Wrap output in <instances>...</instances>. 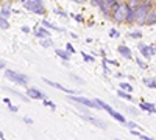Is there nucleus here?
Masks as SVG:
<instances>
[{"label":"nucleus","mask_w":156,"mask_h":140,"mask_svg":"<svg viewBox=\"0 0 156 140\" xmlns=\"http://www.w3.org/2000/svg\"><path fill=\"white\" fill-rule=\"evenodd\" d=\"M131 9H133V8H129V5H128L126 2H119V3H117V5L114 6L111 17H112V20H114V22L126 23L128 16H129V12H131Z\"/></svg>","instance_id":"f257e3e1"},{"label":"nucleus","mask_w":156,"mask_h":140,"mask_svg":"<svg viewBox=\"0 0 156 140\" xmlns=\"http://www.w3.org/2000/svg\"><path fill=\"white\" fill-rule=\"evenodd\" d=\"M153 8H154V3L151 2V0H148V2H144L139 8H136V9H134V12H136V22H134V23H137V25H144L145 20H147L148 12H150Z\"/></svg>","instance_id":"f03ea898"},{"label":"nucleus","mask_w":156,"mask_h":140,"mask_svg":"<svg viewBox=\"0 0 156 140\" xmlns=\"http://www.w3.org/2000/svg\"><path fill=\"white\" fill-rule=\"evenodd\" d=\"M23 8L30 12H33V14H37V16L45 14V6H44L42 0H25Z\"/></svg>","instance_id":"7ed1b4c3"},{"label":"nucleus","mask_w":156,"mask_h":140,"mask_svg":"<svg viewBox=\"0 0 156 140\" xmlns=\"http://www.w3.org/2000/svg\"><path fill=\"white\" fill-rule=\"evenodd\" d=\"M5 76L8 80H11L12 83L19 84V86H27L28 84V78L23 73H19V72H14V70H5Z\"/></svg>","instance_id":"20e7f679"},{"label":"nucleus","mask_w":156,"mask_h":140,"mask_svg":"<svg viewBox=\"0 0 156 140\" xmlns=\"http://www.w3.org/2000/svg\"><path fill=\"white\" fill-rule=\"evenodd\" d=\"M95 103H97V104L100 106V109H103V111H106V112L109 114V115H111L112 118H115L117 121H120V123H125V121H126V120H125V117L122 115V114H119V112H115V111H114V109H112V108H111L109 104H106V103H105V101H101V100L95 98Z\"/></svg>","instance_id":"39448f33"},{"label":"nucleus","mask_w":156,"mask_h":140,"mask_svg":"<svg viewBox=\"0 0 156 140\" xmlns=\"http://www.w3.org/2000/svg\"><path fill=\"white\" fill-rule=\"evenodd\" d=\"M119 2H120V0H101L98 8H100V11L103 12V16H105V17H111L114 6L119 3Z\"/></svg>","instance_id":"423d86ee"},{"label":"nucleus","mask_w":156,"mask_h":140,"mask_svg":"<svg viewBox=\"0 0 156 140\" xmlns=\"http://www.w3.org/2000/svg\"><path fill=\"white\" fill-rule=\"evenodd\" d=\"M69 100L72 103H76V104H83L86 108H90V109H100V106L95 103V100H89V98H84V97H75V95H69Z\"/></svg>","instance_id":"0eeeda50"},{"label":"nucleus","mask_w":156,"mask_h":140,"mask_svg":"<svg viewBox=\"0 0 156 140\" xmlns=\"http://www.w3.org/2000/svg\"><path fill=\"white\" fill-rule=\"evenodd\" d=\"M137 47H139V52H140V55L144 56V58H151L153 55H156V45H144L142 42H139L137 44Z\"/></svg>","instance_id":"6e6552de"},{"label":"nucleus","mask_w":156,"mask_h":140,"mask_svg":"<svg viewBox=\"0 0 156 140\" xmlns=\"http://www.w3.org/2000/svg\"><path fill=\"white\" fill-rule=\"evenodd\" d=\"M44 83H47L48 86L55 87V89H59V90H62L64 94H67V95H75V94H78L76 90H72V89H67V87H64L62 84H59V83H55V81H50V80H47V78H44Z\"/></svg>","instance_id":"1a4fd4ad"},{"label":"nucleus","mask_w":156,"mask_h":140,"mask_svg":"<svg viewBox=\"0 0 156 140\" xmlns=\"http://www.w3.org/2000/svg\"><path fill=\"white\" fill-rule=\"evenodd\" d=\"M27 97L33 98V100H47V95L44 92H41L39 89L36 87H30L28 90H27Z\"/></svg>","instance_id":"9d476101"},{"label":"nucleus","mask_w":156,"mask_h":140,"mask_svg":"<svg viewBox=\"0 0 156 140\" xmlns=\"http://www.w3.org/2000/svg\"><path fill=\"white\" fill-rule=\"evenodd\" d=\"M81 118L86 120V121H89V123H92V125H95V126H98V128H101V129H106V126H108L105 121H101V120H98V118L90 117V115H87V114H81Z\"/></svg>","instance_id":"9b49d317"},{"label":"nucleus","mask_w":156,"mask_h":140,"mask_svg":"<svg viewBox=\"0 0 156 140\" xmlns=\"http://www.w3.org/2000/svg\"><path fill=\"white\" fill-rule=\"evenodd\" d=\"M117 52H119V55H122L123 58H126V59H131L133 58V53H131V50H129L126 45H119L117 47Z\"/></svg>","instance_id":"f8f14e48"},{"label":"nucleus","mask_w":156,"mask_h":140,"mask_svg":"<svg viewBox=\"0 0 156 140\" xmlns=\"http://www.w3.org/2000/svg\"><path fill=\"white\" fill-rule=\"evenodd\" d=\"M139 108L142 111H147V112H151V114H156V106L153 103H147V101H142L139 104Z\"/></svg>","instance_id":"ddd939ff"},{"label":"nucleus","mask_w":156,"mask_h":140,"mask_svg":"<svg viewBox=\"0 0 156 140\" xmlns=\"http://www.w3.org/2000/svg\"><path fill=\"white\" fill-rule=\"evenodd\" d=\"M34 34L39 37V39H44V37H50V31L45 28V27H41L34 31Z\"/></svg>","instance_id":"4468645a"},{"label":"nucleus","mask_w":156,"mask_h":140,"mask_svg":"<svg viewBox=\"0 0 156 140\" xmlns=\"http://www.w3.org/2000/svg\"><path fill=\"white\" fill-rule=\"evenodd\" d=\"M156 23V8H153L148 16H147V20H145V25H154Z\"/></svg>","instance_id":"2eb2a0df"},{"label":"nucleus","mask_w":156,"mask_h":140,"mask_svg":"<svg viewBox=\"0 0 156 140\" xmlns=\"http://www.w3.org/2000/svg\"><path fill=\"white\" fill-rule=\"evenodd\" d=\"M70 52L69 50H59V48H56V56H59L62 61H69V58H70Z\"/></svg>","instance_id":"dca6fc26"},{"label":"nucleus","mask_w":156,"mask_h":140,"mask_svg":"<svg viewBox=\"0 0 156 140\" xmlns=\"http://www.w3.org/2000/svg\"><path fill=\"white\" fill-rule=\"evenodd\" d=\"M9 12H11V9H9V5H2L0 6V17H5V19H8L9 17Z\"/></svg>","instance_id":"f3484780"},{"label":"nucleus","mask_w":156,"mask_h":140,"mask_svg":"<svg viewBox=\"0 0 156 140\" xmlns=\"http://www.w3.org/2000/svg\"><path fill=\"white\" fill-rule=\"evenodd\" d=\"M42 27H45V28H50V30H55V31H59V33H64V30L62 28H58L56 25H53L51 22H48V20H42Z\"/></svg>","instance_id":"a211bd4d"},{"label":"nucleus","mask_w":156,"mask_h":140,"mask_svg":"<svg viewBox=\"0 0 156 140\" xmlns=\"http://www.w3.org/2000/svg\"><path fill=\"white\" fill-rule=\"evenodd\" d=\"M117 95H119L120 98H123V100H128V101H134V98H133V95L131 94H126V90H123V89H120L119 92H117Z\"/></svg>","instance_id":"6ab92c4d"},{"label":"nucleus","mask_w":156,"mask_h":140,"mask_svg":"<svg viewBox=\"0 0 156 140\" xmlns=\"http://www.w3.org/2000/svg\"><path fill=\"white\" fill-rule=\"evenodd\" d=\"M142 81H144V84H145L147 87H150V89H156V80H154V78H144Z\"/></svg>","instance_id":"aec40b11"},{"label":"nucleus","mask_w":156,"mask_h":140,"mask_svg":"<svg viewBox=\"0 0 156 140\" xmlns=\"http://www.w3.org/2000/svg\"><path fill=\"white\" fill-rule=\"evenodd\" d=\"M126 3L129 5V8H133V9H136V8H139L144 2H140V0H126Z\"/></svg>","instance_id":"412c9836"},{"label":"nucleus","mask_w":156,"mask_h":140,"mask_svg":"<svg viewBox=\"0 0 156 140\" xmlns=\"http://www.w3.org/2000/svg\"><path fill=\"white\" fill-rule=\"evenodd\" d=\"M39 44H41L44 48H48V47H51V45H53V42H51V39H50V37H44V39H41V42H39Z\"/></svg>","instance_id":"4be33fe9"},{"label":"nucleus","mask_w":156,"mask_h":140,"mask_svg":"<svg viewBox=\"0 0 156 140\" xmlns=\"http://www.w3.org/2000/svg\"><path fill=\"white\" fill-rule=\"evenodd\" d=\"M0 28H2V30H8V28H9V22H8V19L0 17Z\"/></svg>","instance_id":"5701e85b"},{"label":"nucleus","mask_w":156,"mask_h":140,"mask_svg":"<svg viewBox=\"0 0 156 140\" xmlns=\"http://www.w3.org/2000/svg\"><path fill=\"white\" fill-rule=\"evenodd\" d=\"M6 90H8V92H11L12 95H16V97H19V98H20L22 101H27V100L30 98V97H25V95H22V94H19V92H16V90H12V89H6Z\"/></svg>","instance_id":"b1692460"},{"label":"nucleus","mask_w":156,"mask_h":140,"mask_svg":"<svg viewBox=\"0 0 156 140\" xmlns=\"http://www.w3.org/2000/svg\"><path fill=\"white\" fill-rule=\"evenodd\" d=\"M120 89H123L126 92H133V86L129 83H120Z\"/></svg>","instance_id":"393cba45"},{"label":"nucleus","mask_w":156,"mask_h":140,"mask_svg":"<svg viewBox=\"0 0 156 140\" xmlns=\"http://www.w3.org/2000/svg\"><path fill=\"white\" fill-rule=\"evenodd\" d=\"M129 37H133V39H139V37H142V33L140 31H129Z\"/></svg>","instance_id":"a878e982"},{"label":"nucleus","mask_w":156,"mask_h":140,"mask_svg":"<svg viewBox=\"0 0 156 140\" xmlns=\"http://www.w3.org/2000/svg\"><path fill=\"white\" fill-rule=\"evenodd\" d=\"M53 11H55V14H58V16H61V17H67V12L62 11V9H59V8H55Z\"/></svg>","instance_id":"bb28decb"},{"label":"nucleus","mask_w":156,"mask_h":140,"mask_svg":"<svg viewBox=\"0 0 156 140\" xmlns=\"http://www.w3.org/2000/svg\"><path fill=\"white\" fill-rule=\"evenodd\" d=\"M126 126H128L129 129H139V131H142V129L139 128V126H137V125H136L134 121H128V123H126Z\"/></svg>","instance_id":"cd10ccee"},{"label":"nucleus","mask_w":156,"mask_h":140,"mask_svg":"<svg viewBox=\"0 0 156 140\" xmlns=\"http://www.w3.org/2000/svg\"><path fill=\"white\" fill-rule=\"evenodd\" d=\"M136 62H137V66H139L140 69H147V64L142 61V58H136Z\"/></svg>","instance_id":"c85d7f7f"},{"label":"nucleus","mask_w":156,"mask_h":140,"mask_svg":"<svg viewBox=\"0 0 156 140\" xmlns=\"http://www.w3.org/2000/svg\"><path fill=\"white\" fill-rule=\"evenodd\" d=\"M81 56H83L84 61H87V62H94V56H89V55L84 53V52H81Z\"/></svg>","instance_id":"c756f323"},{"label":"nucleus","mask_w":156,"mask_h":140,"mask_svg":"<svg viewBox=\"0 0 156 140\" xmlns=\"http://www.w3.org/2000/svg\"><path fill=\"white\" fill-rule=\"evenodd\" d=\"M42 101H44L45 106H48V108H51V109H56V104H55V103H51V101H48V100H42Z\"/></svg>","instance_id":"7c9ffc66"},{"label":"nucleus","mask_w":156,"mask_h":140,"mask_svg":"<svg viewBox=\"0 0 156 140\" xmlns=\"http://www.w3.org/2000/svg\"><path fill=\"white\" fill-rule=\"evenodd\" d=\"M103 72H105L106 75L109 73V67H108V62H106V59L103 58Z\"/></svg>","instance_id":"2f4dec72"},{"label":"nucleus","mask_w":156,"mask_h":140,"mask_svg":"<svg viewBox=\"0 0 156 140\" xmlns=\"http://www.w3.org/2000/svg\"><path fill=\"white\" fill-rule=\"evenodd\" d=\"M109 36H111V37H119V36H120V33L117 31L115 28H112V30L109 31Z\"/></svg>","instance_id":"473e14b6"},{"label":"nucleus","mask_w":156,"mask_h":140,"mask_svg":"<svg viewBox=\"0 0 156 140\" xmlns=\"http://www.w3.org/2000/svg\"><path fill=\"white\" fill-rule=\"evenodd\" d=\"M66 50H69V52H70L72 55L75 53V48H73V45H72L70 42H67V45H66Z\"/></svg>","instance_id":"72a5a7b5"},{"label":"nucleus","mask_w":156,"mask_h":140,"mask_svg":"<svg viewBox=\"0 0 156 140\" xmlns=\"http://www.w3.org/2000/svg\"><path fill=\"white\" fill-rule=\"evenodd\" d=\"M73 17H75V20H76V22H83V20H84V17H83L81 14H75Z\"/></svg>","instance_id":"f704fd0d"},{"label":"nucleus","mask_w":156,"mask_h":140,"mask_svg":"<svg viewBox=\"0 0 156 140\" xmlns=\"http://www.w3.org/2000/svg\"><path fill=\"white\" fill-rule=\"evenodd\" d=\"M139 138H140V140H153L151 137H148V135H144V134H142V132H140V135H139Z\"/></svg>","instance_id":"c9c22d12"},{"label":"nucleus","mask_w":156,"mask_h":140,"mask_svg":"<svg viewBox=\"0 0 156 140\" xmlns=\"http://www.w3.org/2000/svg\"><path fill=\"white\" fill-rule=\"evenodd\" d=\"M101 0H90V5H94V6H98L100 5Z\"/></svg>","instance_id":"e433bc0d"},{"label":"nucleus","mask_w":156,"mask_h":140,"mask_svg":"<svg viewBox=\"0 0 156 140\" xmlns=\"http://www.w3.org/2000/svg\"><path fill=\"white\" fill-rule=\"evenodd\" d=\"M72 78H73L76 83H81V84H84V81H83V80H80V78H78V76H75V75H72Z\"/></svg>","instance_id":"4c0bfd02"},{"label":"nucleus","mask_w":156,"mask_h":140,"mask_svg":"<svg viewBox=\"0 0 156 140\" xmlns=\"http://www.w3.org/2000/svg\"><path fill=\"white\" fill-rule=\"evenodd\" d=\"M3 103H5L6 106H11V101H9V98H3Z\"/></svg>","instance_id":"58836bf2"},{"label":"nucleus","mask_w":156,"mask_h":140,"mask_svg":"<svg viewBox=\"0 0 156 140\" xmlns=\"http://www.w3.org/2000/svg\"><path fill=\"white\" fill-rule=\"evenodd\" d=\"M22 31L23 33H30L31 30H30V27H22Z\"/></svg>","instance_id":"ea45409f"},{"label":"nucleus","mask_w":156,"mask_h":140,"mask_svg":"<svg viewBox=\"0 0 156 140\" xmlns=\"http://www.w3.org/2000/svg\"><path fill=\"white\" fill-rule=\"evenodd\" d=\"M0 69H2V70H5V69H6V64H5V61H2V62H0Z\"/></svg>","instance_id":"a19ab883"},{"label":"nucleus","mask_w":156,"mask_h":140,"mask_svg":"<svg viewBox=\"0 0 156 140\" xmlns=\"http://www.w3.org/2000/svg\"><path fill=\"white\" fill-rule=\"evenodd\" d=\"M106 62H108V64H112V66H117V62L115 61H111V59H106Z\"/></svg>","instance_id":"79ce46f5"},{"label":"nucleus","mask_w":156,"mask_h":140,"mask_svg":"<svg viewBox=\"0 0 156 140\" xmlns=\"http://www.w3.org/2000/svg\"><path fill=\"white\" fill-rule=\"evenodd\" d=\"M9 109H11V112H17V108H16V106H12V104L9 106Z\"/></svg>","instance_id":"37998d69"},{"label":"nucleus","mask_w":156,"mask_h":140,"mask_svg":"<svg viewBox=\"0 0 156 140\" xmlns=\"http://www.w3.org/2000/svg\"><path fill=\"white\" fill-rule=\"evenodd\" d=\"M23 121L28 123V125H33V120H30V118H23Z\"/></svg>","instance_id":"c03bdc74"},{"label":"nucleus","mask_w":156,"mask_h":140,"mask_svg":"<svg viewBox=\"0 0 156 140\" xmlns=\"http://www.w3.org/2000/svg\"><path fill=\"white\" fill-rule=\"evenodd\" d=\"M115 76H117V78H123V73H120V72H117V75H115Z\"/></svg>","instance_id":"a18cd8bd"},{"label":"nucleus","mask_w":156,"mask_h":140,"mask_svg":"<svg viewBox=\"0 0 156 140\" xmlns=\"http://www.w3.org/2000/svg\"><path fill=\"white\" fill-rule=\"evenodd\" d=\"M11 2H22V3H25V0H11Z\"/></svg>","instance_id":"49530a36"},{"label":"nucleus","mask_w":156,"mask_h":140,"mask_svg":"<svg viewBox=\"0 0 156 140\" xmlns=\"http://www.w3.org/2000/svg\"><path fill=\"white\" fill-rule=\"evenodd\" d=\"M73 2H76V3H81V2H83V0H73Z\"/></svg>","instance_id":"de8ad7c7"},{"label":"nucleus","mask_w":156,"mask_h":140,"mask_svg":"<svg viewBox=\"0 0 156 140\" xmlns=\"http://www.w3.org/2000/svg\"><path fill=\"white\" fill-rule=\"evenodd\" d=\"M140 2H148V0H140Z\"/></svg>","instance_id":"09e8293b"},{"label":"nucleus","mask_w":156,"mask_h":140,"mask_svg":"<svg viewBox=\"0 0 156 140\" xmlns=\"http://www.w3.org/2000/svg\"><path fill=\"white\" fill-rule=\"evenodd\" d=\"M2 140H6V138H5V137H3V135H2Z\"/></svg>","instance_id":"8fccbe9b"},{"label":"nucleus","mask_w":156,"mask_h":140,"mask_svg":"<svg viewBox=\"0 0 156 140\" xmlns=\"http://www.w3.org/2000/svg\"><path fill=\"white\" fill-rule=\"evenodd\" d=\"M115 140H120V138H115Z\"/></svg>","instance_id":"3c124183"},{"label":"nucleus","mask_w":156,"mask_h":140,"mask_svg":"<svg viewBox=\"0 0 156 140\" xmlns=\"http://www.w3.org/2000/svg\"><path fill=\"white\" fill-rule=\"evenodd\" d=\"M123 2H126V0H123Z\"/></svg>","instance_id":"603ef678"},{"label":"nucleus","mask_w":156,"mask_h":140,"mask_svg":"<svg viewBox=\"0 0 156 140\" xmlns=\"http://www.w3.org/2000/svg\"><path fill=\"white\" fill-rule=\"evenodd\" d=\"M154 8H156V6H154Z\"/></svg>","instance_id":"864d4df0"}]
</instances>
